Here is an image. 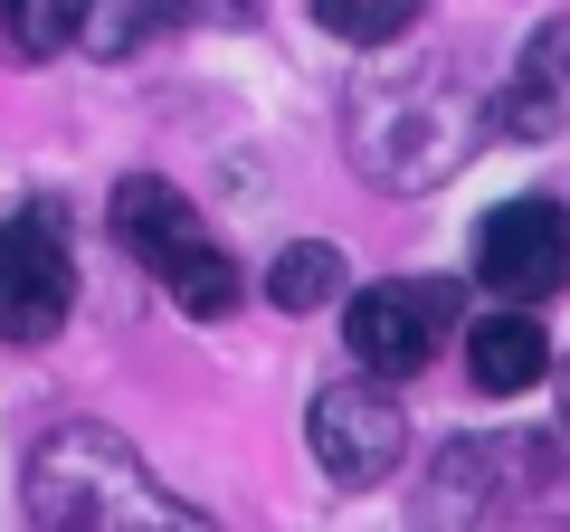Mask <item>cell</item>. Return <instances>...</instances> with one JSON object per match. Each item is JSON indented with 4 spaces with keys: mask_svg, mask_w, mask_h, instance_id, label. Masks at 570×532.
<instances>
[{
    "mask_svg": "<svg viewBox=\"0 0 570 532\" xmlns=\"http://www.w3.org/2000/svg\"><path fill=\"white\" fill-rule=\"evenodd\" d=\"M333 295H343V247H324V238L285 247V257L266 266V305H285V314H314V305H333Z\"/></svg>",
    "mask_w": 570,
    "mask_h": 532,
    "instance_id": "obj_11",
    "label": "cell"
},
{
    "mask_svg": "<svg viewBox=\"0 0 570 532\" xmlns=\"http://www.w3.org/2000/svg\"><path fill=\"white\" fill-rule=\"evenodd\" d=\"M228 10H247V0H86L77 39H86V58H134V48L171 39L190 20H228Z\"/></svg>",
    "mask_w": 570,
    "mask_h": 532,
    "instance_id": "obj_9",
    "label": "cell"
},
{
    "mask_svg": "<svg viewBox=\"0 0 570 532\" xmlns=\"http://www.w3.org/2000/svg\"><path fill=\"white\" fill-rule=\"evenodd\" d=\"M456 305H466L456 286H371V295H352V305H343V343L362 352V371L409 381V371L438 352V333L456 324Z\"/></svg>",
    "mask_w": 570,
    "mask_h": 532,
    "instance_id": "obj_7",
    "label": "cell"
},
{
    "mask_svg": "<svg viewBox=\"0 0 570 532\" xmlns=\"http://www.w3.org/2000/svg\"><path fill=\"white\" fill-rule=\"evenodd\" d=\"M305 447L333 485H381L409 447V418L381 381H333V390H314V410H305Z\"/></svg>",
    "mask_w": 570,
    "mask_h": 532,
    "instance_id": "obj_5",
    "label": "cell"
},
{
    "mask_svg": "<svg viewBox=\"0 0 570 532\" xmlns=\"http://www.w3.org/2000/svg\"><path fill=\"white\" fill-rule=\"evenodd\" d=\"M29 513H39V532H219L115 428H86V418L39 437V456H29Z\"/></svg>",
    "mask_w": 570,
    "mask_h": 532,
    "instance_id": "obj_2",
    "label": "cell"
},
{
    "mask_svg": "<svg viewBox=\"0 0 570 532\" xmlns=\"http://www.w3.org/2000/svg\"><path fill=\"white\" fill-rule=\"evenodd\" d=\"M115 238H124V257H134V266L163 276V295L190 314V324L238 314V257L200 228V209H190L171 181H153V171L115 181Z\"/></svg>",
    "mask_w": 570,
    "mask_h": 532,
    "instance_id": "obj_3",
    "label": "cell"
},
{
    "mask_svg": "<svg viewBox=\"0 0 570 532\" xmlns=\"http://www.w3.org/2000/svg\"><path fill=\"white\" fill-rule=\"evenodd\" d=\"M67 305H77V257H67V209L29 200L0 228V343H58Z\"/></svg>",
    "mask_w": 570,
    "mask_h": 532,
    "instance_id": "obj_4",
    "label": "cell"
},
{
    "mask_svg": "<svg viewBox=\"0 0 570 532\" xmlns=\"http://www.w3.org/2000/svg\"><path fill=\"white\" fill-rule=\"evenodd\" d=\"M485 124L513 134V144H551V134L570 124V20H542L523 39V58H513L504 96L485 105Z\"/></svg>",
    "mask_w": 570,
    "mask_h": 532,
    "instance_id": "obj_8",
    "label": "cell"
},
{
    "mask_svg": "<svg viewBox=\"0 0 570 532\" xmlns=\"http://www.w3.org/2000/svg\"><path fill=\"white\" fill-rule=\"evenodd\" d=\"M551 371V343H542V314H485V324H466V381L485 390V400H513V390H532Z\"/></svg>",
    "mask_w": 570,
    "mask_h": 532,
    "instance_id": "obj_10",
    "label": "cell"
},
{
    "mask_svg": "<svg viewBox=\"0 0 570 532\" xmlns=\"http://www.w3.org/2000/svg\"><path fill=\"white\" fill-rule=\"evenodd\" d=\"M475 124H485V105L466 96V77L448 58H390V67H362V86L343 105V144L371 181L438 190L475 152Z\"/></svg>",
    "mask_w": 570,
    "mask_h": 532,
    "instance_id": "obj_1",
    "label": "cell"
},
{
    "mask_svg": "<svg viewBox=\"0 0 570 532\" xmlns=\"http://www.w3.org/2000/svg\"><path fill=\"white\" fill-rule=\"evenodd\" d=\"M475 286H494L504 305H551L570 286V209L561 200H513L475 238Z\"/></svg>",
    "mask_w": 570,
    "mask_h": 532,
    "instance_id": "obj_6",
    "label": "cell"
},
{
    "mask_svg": "<svg viewBox=\"0 0 570 532\" xmlns=\"http://www.w3.org/2000/svg\"><path fill=\"white\" fill-rule=\"evenodd\" d=\"M428 20V0H314V29H333L343 48H400Z\"/></svg>",
    "mask_w": 570,
    "mask_h": 532,
    "instance_id": "obj_12",
    "label": "cell"
},
{
    "mask_svg": "<svg viewBox=\"0 0 570 532\" xmlns=\"http://www.w3.org/2000/svg\"><path fill=\"white\" fill-rule=\"evenodd\" d=\"M77 10L86 0H0V48L20 67L58 58V48H77Z\"/></svg>",
    "mask_w": 570,
    "mask_h": 532,
    "instance_id": "obj_13",
    "label": "cell"
}]
</instances>
